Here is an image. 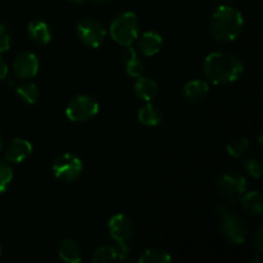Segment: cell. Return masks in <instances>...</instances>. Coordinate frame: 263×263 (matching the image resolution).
Listing matches in <instances>:
<instances>
[{
	"label": "cell",
	"mask_w": 263,
	"mask_h": 263,
	"mask_svg": "<svg viewBox=\"0 0 263 263\" xmlns=\"http://www.w3.org/2000/svg\"><path fill=\"white\" fill-rule=\"evenodd\" d=\"M205 79L215 85H229L238 81L244 71V64L236 55L230 53L208 54L203 63Z\"/></svg>",
	"instance_id": "cell-1"
},
{
	"label": "cell",
	"mask_w": 263,
	"mask_h": 263,
	"mask_svg": "<svg viewBox=\"0 0 263 263\" xmlns=\"http://www.w3.org/2000/svg\"><path fill=\"white\" fill-rule=\"evenodd\" d=\"M244 28V17L238 9L229 5H220L211 18L210 30L215 40L230 43L240 36Z\"/></svg>",
	"instance_id": "cell-2"
},
{
	"label": "cell",
	"mask_w": 263,
	"mask_h": 263,
	"mask_svg": "<svg viewBox=\"0 0 263 263\" xmlns=\"http://www.w3.org/2000/svg\"><path fill=\"white\" fill-rule=\"evenodd\" d=\"M110 36L120 45H131L139 36V20L135 13L123 12L110 23Z\"/></svg>",
	"instance_id": "cell-3"
},
{
	"label": "cell",
	"mask_w": 263,
	"mask_h": 263,
	"mask_svg": "<svg viewBox=\"0 0 263 263\" xmlns=\"http://www.w3.org/2000/svg\"><path fill=\"white\" fill-rule=\"evenodd\" d=\"M215 189L228 202L236 203L248 190V181L238 172L226 171L216 179Z\"/></svg>",
	"instance_id": "cell-4"
},
{
	"label": "cell",
	"mask_w": 263,
	"mask_h": 263,
	"mask_svg": "<svg viewBox=\"0 0 263 263\" xmlns=\"http://www.w3.org/2000/svg\"><path fill=\"white\" fill-rule=\"evenodd\" d=\"M99 113V104L90 95H77L66 108V116L72 122H87Z\"/></svg>",
	"instance_id": "cell-5"
},
{
	"label": "cell",
	"mask_w": 263,
	"mask_h": 263,
	"mask_svg": "<svg viewBox=\"0 0 263 263\" xmlns=\"http://www.w3.org/2000/svg\"><path fill=\"white\" fill-rule=\"evenodd\" d=\"M77 36L84 45L99 48L107 37V30L102 22L94 18H85L77 23Z\"/></svg>",
	"instance_id": "cell-6"
},
{
	"label": "cell",
	"mask_w": 263,
	"mask_h": 263,
	"mask_svg": "<svg viewBox=\"0 0 263 263\" xmlns=\"http://www.w3.org/2000/svg\"><path fill=\"white\" fill-rule=\"evenodd\" d=\"M82 162L74 154L64 153L59 156L53 163V174L58 180L63 182H73L81 176Z\"/></svg>",
	"instance_id": "cell-7"
},
{
	"label": "cell",
	"mask_w": 263,
	"mask_h": 263,
	"mask_svg": "<svg viewBox=\"0 0 263 263\" xmlns=\"http://www.w3.org/2000/svg\"><path fill=\"white\" fill-rule=\"evenodd\" d=\"M220 230L229 243L236 244V246L243 244L248 234L246 221L240 216L234 215V213H226L221 217Z\"/></svg>",
	"instance_id": "cell-8"
},
{
	"label": "cell",
	"mask_w": 263,
	"mask_h": 263,
	"mask_svg": "<svg viewBox=\"0 0 263 263\" xmlns=\"http://www.w3.org/2000/svg\"><path fill=\"white\" fill-rule=\"evenodd\" d=\"M108 228H109V234L112 239L118 243H127L134 233L133 221L123 213H117V215L112 216L109 223H108Z\"/></svg>",
	"instance_id": "cell-9"
},
{
	"label": "cell",
	"mask_w": 263,
	"mask_h": 263,
	"mask_svg": "<svg viewBox=\"0 0 263 263\" xmlns=\"http://www.w3.org/2000/svg\"><path fill=\"white\" fill-rule=\"evenodd\" d=\"M39 67H40V63H39L37 57L30 51H23L15 58L13 63V71L17 77L27 80L37 74Z\"/></svg>",
	"instance_id": "cell-10"
},
{
	"label": "cell",
	"mask_w": 263,
	"mask_h": 263,
	"mask_svg": "<svg viewBox=\"0 0 263 263\" xmlns=\"http://www.w3.org/2000/svg\"><path fill=\"white\" fill-rule=\"evenodd\" d=\"M31 153H32V145L30 141H27L26 139L15 138L10 140L5 146L4 157L8 162L21 163L26 158H28Z\"/></svg>",
	"instance_id": "cell-11"
},
{
	"label": "cell",
	"mask_w": 263,
	"mask_h": 263,
	"mask_svg": "<svg viewBox=\"0 0 263 263\" xmlns=\"http://www.w3.org/2000/svg\"><path fill=\"white\" fill-rule=\"evenodd\" d=\"M163 45V39L158 32L148 31L140 36L138 41V51L144 57H153L161 50Z\"/></svg>",
	"instance_id": "cell-12"
},
{
	"label": "cell",
	"mask_w": 263,
	"mask_h": 263,
	"mask_svg": "<svg viewBox=\"0 0 263 263\" xmlns=\"http://www.w3.org/2000/svg\"><path fill=\"white\" fill-rule=\"evenodd\" d=\"M122 61L125 63L126 72L130 77L138 79V77L143 76L144 71H145V66L143 62L138 58L135 49L131 45L125 46V50L122 53Z\"/></svg>",
	"instance_id": "cell-13"
},
{
	"label": "cell",
	"mask_w": 263,
	"mask_h": 263,
	"mask_svg": "<svg viewBox=\"0 0 263 263\" xmlns=\"http://www.w3.org/2000/svg\"><path fill=\"white\" fill-rule=\"evenodd\" d=\"M208 91H210V85L207 82L203 80H193L185 85L182 95L186 102L200 103L207 97Z\"/></svg>",
	"instance_id": "cell-14"
},
{
	"label": "cell",
	"mask_w": 263,
	"mask_h": 263,
	"mask_svg": "<svg viewBox=\"0 0 263 263\" xmlns=\"http://www.w3.org/2000/svg\"><path fill=\"white\" fill-rule=\"evenodd\" d=\"M27 32L31 40L39 45H46L51 40L50 27L46 22L41 20H33L28 23Z\"/></svg>",
	"instance_id": "cell-15"
},
{
	"label": "cell",
	"mask_w": 263,
	"mask_h": 263,
	"mask_svg": "<svg viewBox=\"0 0 263 263\" xmlns=\"http://www.w3.org/2000/svg\"><path fill=\"white\" fill-rule=\"evenodd\" d=\"M134 91L139 99L144 100V102H151L154 99L158 92V85L151 77H138L135 85H134Z\"/></svg>",
	"instance_id": "cell-16"
},
{
	"label": "cell",
	"mask_w": 263,
	"mask_h": 263,
	"mask_svg": "<svg viewBox=\"0 0 263 263\" xmlns=\"http://www.w3.org/2000/svg\"><path fill=\"white\" fill-rule=\"evenodd\" d=\"M243 210L252 217L259 218L263 215V198L259 192H249L241 197Z\"/></svg>",
	"instance_id": "cell-17"
},
{
	"label": "cell",
	"mask_w": 263,
	"mask_h": 263,
	"mask_svg": "<svg viewBox=\"0 0 263 263\" xmlns=\"http://www.w3.org/2000/svg\"><path fill=\"white\" fill-rule=\"evenodd\" d=\"M58 254L64 262L79 263L82 259V251L74 239H64L58 248Z\"/></svg>",
	"instance_id": "cell-18"
},
{
	"label": "cell",
	"mask_w": 263,
	"mask_h": 263,
	"mask_svg": "<svg viewBox=\"0 0 263 263\" xmlns=\"http://www.w3.org/2000/svg\"><path fill=\"white\" fill-rule=\"evenodd\" d=\"M138 120L145 126H157L163 120V113L158 105L149 102L139 109Z\"/></svg>",
	"instance_id": "cell-19"
},
{
	"label": "cell",
	"mask_w": 263,
	"mask_h": 263,
	"mask_svg": "<svg viewBox=\"0 0 263 263\" xmlns=\"http://www.w3.org/2000/svg\"><path fill=\"white\" fill-rule=\"evenodd\" d=\"M15 94L25 104H35L39 99L37 86L32 82H23V84L18 85Z\"/></svg>",
	"instance_id": "cell-20"
},
{
	"label": "cell",
	"mask_w": 263,
	"mask_h": 263,
	"mask_svg": "<svg viewBox=\"0 0 263 263\" xmlns=\"http://www.w3.org/2000/svg\"><path fill=\"white\" fill-rule=\"evenodd\" d=\"M249 145L251 144L246 136H235V138L230 139L226 145V151H228L229 156L234 157V158H240L248 152Z\"/></svg>",
	"instance_id": "cell-21"
},
{
	"label": "cell",
	"mask_w": 263,
	"mask_h": 263,
	"mask_svg": "<svg viewBox=\"0 0 263 263\" xmlns=\"http://www.w3.org/2000/svg\"><path fill=\"white\" fill-rule=\"evenodd\" d=\"M171 256L161 248L146 249L139 258V263H166L171 261Z\"/></svg>",
	"instance_id": "cell-22"
},
{
	"label": "cell",
	"mask_w": 263,
	"mask_h": 263,
	"mask_svg": "<svg viewBox=\"0 0 263 263\" xmlns=\"http://www.w3.org/2000/svg\"><path fill=\"white\" fill-rule=\"evenodd\" d=\"M117 259L115 246H103L92 253V262H110Z\"/></svg>",
	"instance_id": "cell-23"
},
{
	"label": "cell",
	"mask_w": 263,
	"mask_h": 263,
	"mask_svg": "<svg viewBox=\"0 0 263 263\" xmlns=\"http://www.w3.org/2000/svg\"><path fill=\"white\" fill-rule=\"evenodd\" d=\"M13 180V171L7 162L0 161V194L7 192Z\"/></svg>",
	"instance_id": "cell-24"
},
{
	"label": "cell",
	"mask_w": 263,
	"mask_h": 263,
	"mask_svg": "<svg viewBox=\"0 0 263 263\" xmlns=\"http://www.w3.org/2000/svg\"><path fill=\"white\" fill-rule=\"evenodd\" d=\"M243 168L246 170L247 174H248L249 176L253 177V179H257V180L261 179L263 168H262L261 162L257 161V159H254V158L244 159Z\"/></svg>",
	"instance_id": "cell-25"
},
{
	"label": "cell",
	"mask_w": 263,
	"mask_h": 263,
	"mask_svg": "<svg viewBox=\"0 0 263 263\" xmlns=\"http://www.w3.org/2000/svg\"><path fill=\"white\" fill-rule=\"evenodd\" d=\"M10 46H12V35H10L7 26L0 23V53L8 51Z\"/></svg>",
	"instance_id": "cell-26"
},
{
	"label": "cell",
	"mask_w": 263,
	"mask_h": 263,
	"mask_svg": "<svg viewBox=\"0 0 263 263\" xmlns=\"http://www.w3.org/2000/svg\"><path fill=\"white\" fill-rule=\"evenodd\" d=\"M251 241H252V247H253L258 253H261L263 251V229L262 228H258L256 231H254L253 235H252Z\"/></svg>",
	"instance_id": "cell-27"
},
{
	"label": "cell",
	"mask_w": 263,
	"mask_h": 263,
	"mask_svg": "<svg viewBox=\"0 0 263 263\" xmlns=\"http://www.w3.org/2000/svg\"><path fill=\"white\" fill-rule=\"evenodd\" d=\"M7 74H8V64L5 63L4 59L0 57V81L5 79Z\"/></svg>",
	"instance_id": "cell-28"
},
{
	"label": "cell",
	"mask_w": 263,
	"mask_h": 263,
	"mask_svg": "<svg viewBox=\"0 0 263 263\" xmlns=\"http://www.w3.org/2000/svg\"><path fill=\"white\" fill-rule=\"evenodd\" d=\"M216 211H217L216 213H217L218 216H221V217H222V216H225L226 213H228V210H226L225 207H222V205H218V207L216 208Z\"/></svg>",
	"instance_id": "cell-29"
},
{
	"label": "cell",
	"mask_w": 263,
	"mask_h": 263,
	"mask_svg": "<svg viewBox=\"0 0 263 263\" xmlns=\"http://www.w3.org/2000/svg\"><path fill=\"white\" fill-rule=\"evenodd\" d=\"M92 2H95V3H97V4L105 5V4H109V3H112L113 0H92Z\"/></svg>",
	"instance_id": "cell-30"
},
{
	"label": "cell",
	"mask_w": 263,
	"mask_h": 263,
	"mask_svg": "<svg viewBox=\"0 0 263 263\" xmlns=\"http://www.w3.org/2000/svg\"><path fill=\"white\" fill-rule=\"evenodd\" d=\"M71 3H73V4H84V3H86L87 0H69Z\"/></svg>",
	"instance_id": "cell-31"
},
{
	"label": "cell",
	"mask_w": 263,
	"mask_h": 263,
	"mask_svg": "<svg viewBox=\"0 0 263 263\" xmlns=\"http://www.w3.org/2000/svg\"><path fill=\"white\" fill-rule=\"evenodd\" d=\"M3 146H4V138H3V135L0 134V151L3 149Z\"/></svg>",
	"instance_id": "cell-32"
}]
</instances>
